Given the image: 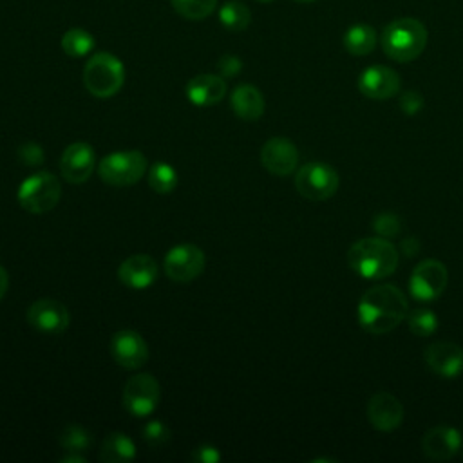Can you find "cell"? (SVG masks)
Returning a JSON list of instances; mask_svg holds the SVG:
<instances>
[{
    "mask_svg": "<svg viewBox=\"0 0 463 463\" xmlns=\"http://www.w3.org/2000/svg\"><path fill=\"white\" fill-rule=\"evenodd\" d=\"M260 163L269 174L284 177L295 172L298 150L288 137H269L260 148Z\"/></svg>",
    "mask_w": 463,
    "mask_h": 463,
    "instance_id": "14",
    "label": "cell"
},
{
    "mask_svg": "<svg viewBox=\"0 0 463 463\" xmlns=\"http://www.w3.org/2000/svg\"><path fill=\"white\" fill-rule=\"evenodd\" d=\"M400 109L407 116H414L423 109V96L416 90H405L400 98Z\"/></svg>",
    "mask_w": 463,
    "mask_h": 463,
    "instance_id": "33",
    "label": "cell"
},
{
    "mask_svg": "<svg viewBox=\"0 0 463 463\" xmlns=\"http://www.w3.org/2000/svg\"><path fill=\"white\" fill-rule=\"evenodd\" d=\"M58 441H60V447L65 450V452H78V454H85L90 450L92 443H94V438L92 434L78 425V423H69L58 436Z\"/></svg>",
    "mask_w": 463,
    "mask_h": 463,
    "instance_id": "26",
    "label": "cell"
},
{
    "mask_svg": "<svg viewBox=\"0 0 463 463\" xmlns=\"http://www.w3.org/2000/svg\"><path fill=\"white\" fill-rule=\"evenodd\" d=\"M427 29L416 18H396L382 33V49L394 61L416 60L427 45Z\"/></svg>",
    "mask_w": 463,
    "mask_h": 463,
    "instance_id": "3",
    "label": "cell"
},
{
    "mask_svg": "<svg viewBox=\"0 0 463 463\" xmlns=\"http://www.w3.org/2000/svg\"><path fill=\"white\" fill-rule=\"evenodd\" d=\"M295 2H300V4H309V2H315V0H295Z\"/></svg>",
    "mask_w": 463,
    "mask_h": 463,
    "instance_id": "38",
    "label": "cell"
},
{
    "mask_svg": "<svg viewBox=\"0 0 463 463\" xmlns=\"http://www.w3.org/2000/svg\"><path fill=\"white\" fill-rule=\"evenodd\" d=\"M141 438L148 447L157 449L170 441V429L161 420H148L141 429Z\"/></svg>",
    "mask_w": 463,
    "mask_h": 463,
    "instance_id": "30",
    "label": "cell"
},
{
    "mask_svg": "<svg viewBox=\"0 0 463 463\" xmlns=\"http://www.w3.org/2000/svg\"><path fill=\"white\" fill-rule=\"evenodd\" d=\"M344 47L353 56H365L376 47V31L369 24H354L344 34Z\"/></svg>",
    "mask_w": 463,
    "mask_h": 463,
    "instance_id": "23",
    "label": "cell"
},
{
    "mask_svg": "<svg viewBox=\"0 0 463 463\" xmlns=\"http://www.w3.org/2000/svg\"><path fill=\"white\" fill-rule=\"evenodd\" d=\"M125 83L123 61L112 52H94L83 67V85L96 98H110Z\"/></svg>",
    "mask_w": 463,
    "mask_h": 463,
    "instance_id": "4",
    "label": "cell"
},
{
    "mask_svg": "<svg viewBox=\"0 0 463 463\" xmlns=\"http://www.w3.org/2000/svg\"><path fill=\"white\" fill-rule=\"evenodd\" d=\"M398 250L383 237H367L351 244L347 264L364 279H385L398 268Z\"/></svg>",
    "mask_w": 463,
    "mask_h": 463,
    "instance_id": "2",
    "label": "cell"
},
{
    "mask_svg": "<svg viewBox=\"0 0 463 463\" xmlns=\"http://www.w3.org/2000/svg\"><path fill=\"white\" fill-rule=\"evenodd\" d=\"M159 398H161L159 382L152 374L141 373L127 380L121 394V403L130 416L148 418L157 409Z\"/></svg>",
    "mask_w": 463,
    "mask_h": 463,
    "instance_id": "8",
    "label": "cell"
},
{
    "mask_svg": "<svg viewBox=\"0 0 463 463\" xmlns=\"http://www.w3.org/2000/svg\"><path fill=\"white\" fill-rule=\"evenodd\" d=\"M358 322L371 335H385L396 329L407 315V298L392 284L369 288L358 302Z\"/></svg>",
    "mask_w": 463,
    "mask_h": 463,
    "instance_id": "1",
    "label": "cell"
},
{
    "mask_svg": "<svg viewBox=\"0 0 463 463\" xmlns=\"http://www.w3.org/2000/svg\"><path fill=\"white\" fill-rule=\"evenodd\" d=\"M217 69H219L222 78H233V76H237L241 72L242 61L237 56H233V54H224V56L219 58Z\"/></svg>",
    "mask_w": 463,
    "mask_h": 463,
    "instance_id": "34",
    "label": "cell"
},
{
    "mask_svg": "<svg viewBox=\"0 0 463 463\" xmlns=\"http://www.w3.org/2000/svg\"><path fill=\"white\" fill-rule=\"evenodd\" d=\"M109 349L114 362L128 371L143 367L148 360V345L145 338L132 329L116 331L110 338Z\"/></svg>",
    "mask_w": 463,
    "mask_h": 463,
    "instance_id": "12",
    "label": "cell"
},
{
    "mask_svg": "<svg viewBox=\"0 0 463 463\" xmlns=\"http://www.w3.org/2000/svg\"><path fill=\"white\" fill-rule=\"evenodd\" d=\"M29 326L42 335H60L69 327V309L54 298L34 300L27 309Z\"/></svg>",
    "mask_w": 463,
    "mask_h": 463,
    "instance_id": "11",
    "label": "cell"
},
{
    "mask_svg": "<svg viewBox=\"0 0 463 463\" xmlns=\"http://www.w3.org/2000/svg\"><path fill=\"white\" fill-rule=\"evenodd\" d=\"M157 264L150 255L136 253L127 257L118 268V279L128 289H146L157 279Z\"/></svg>",
    "mask_w": 463,
    "mask_h": 463,
    "instance_id": "18",
    "label": "cell"
},
{
    "mask_svg": "<svg viewBox=\"0 0 463 463\" xmlns=\"http://www.w3.org/2000/svg\"><path fill=\"white\" fill-rule=\"evenodd\" d=\"M257 2H260V4H269V2H273V0H257Z\"/></svg>",
    "mask_w": 463,
    "mask_h": 463,
    "instance_id": "39",
    "label": "cell"
},
{
    "mask_svg": "<svg viewBox=\"0 0 463 463\" xmlns=\"http://www.w3.org/2000/svg\"><path fill=\"white\" fill-rule=\"evenodd\" d=\"M96 166V152L85 141L71 143L60 157V174L71 184L85 183Z\"/></svg>",
    "mask_w": 463,
    "mask_h": 463,
    "instance_id": "13",
    "label": "cell"
},
{
    "mask_svg": "<svg viewBox=\"0 0 463 463\" xmlns=\"http://www.w3.org/2000/svg\"><path fill=\"white\" fill-rule=\"evenodd\" d=\"M373 230L378 233V237L389 239V237H396L402 230V221L396 213L391 212H383L374 215L373 219Z\"/></svg>",
    "mask_w": 463,
    "mask_h": 463,
    "instance_id": "31",
    "label": "cell"
},
{
    "mask_svg": "<svg viewBox=\"0 0 463 463\" xmlns=\"http://www.w3.org/2000/svg\"><path fill=\"white\" fill-rule=\"evenodd\" d=\"M61 463H85L87 458L83 454H78V452H67L65 456L60 458Z\"/></svg>",
    "mask_w": 463,
    "mask_h": 463,
    "instance_id": "36",
    "label": "cell"
},
{
    "mask_svg": "<svg viewBox=\"0 0 463 463\" xmlns=\"http://www.w3.org/2000/svg\"><path fill=\"white\" fill-rule=\"evenodd\" d=\"M449 284V271L443 262L436 259H425L416 264L411 273L409 289L416 300L429 302L438 298Z\"/></svg>",
    "mask_w": 463,
    "mask_h": 463,
    "instance_id": "10",
    "label": "cell"
},
{
    "mask_svg": "<svg viewBox=\"0 0 463 463\" xmlns=\"http://www.w3.org/2000/svg\"><path fill=\"white\" fill-rule=\"evenodd\" d=\"M400 76L394 69L385 65H371L358 76V90L371 99H389L400 90Z\"/></svg>",
    "mask_w": 463,
    "mask_h": 463,
    "instance_id": "15",
    "label": "cell"
},
{
    "mask_svg": "<svg viewBox=\"0 0 463 463\" xmlns=\"http://www.w3.org/2000/svg\"><path fill=\"white\" fill-rule=\"evenodd\" d=\"M137 450L132 441L125 432H112L109 434L99 450V459L107 463H128L136 458Z\"/></svg>",
    "mask_w": 463,
    "mask_h": 463,
    "instance_id": "22",
    "label": "cell"
},
{
    "mask_svg": "<svg viewBox=\"0 0 463 463\" xmlns=\"http://www.w3.org/2000/svg\"><path fill=\"white\" fill-rule=\"evenodd\" d=\"M338 172L322 161H311L295 174V188L307 201H326L338 190Z\"/></svg>",
    "mask_w": 463,
    "mask_h": 463,
    "instance_id": "7",
    "label": "cell"
},
{
    "mask_svg": "<svg viewBox=\"0 0 463 463\" xmlns=\"http://www.w3.org/2000/svg\"><path fill=\"white\" fill-rule=\"evenodd\" d=\"M206 259L204 251L190 242L175 244L165 253L163 268L170 280L174 282H192L204 269Z\"/></svg>",
    "mask_w": 463,
    "mask_h": 463,
    "instance_id": "9",
    "label": "cell"
},
{
    "mask_svg": "<svg viewBox=\"0 0 463 463\" xmlns=\"http://www.w3.org/2000/svg\"><path fill=\"white\" fill-rule=\"evenodd\" d=\"M148 184L157 194H172L179 184L177 172L172 165L157 161L148 170Z\"/></svg>",
    "mask_w": 463,
    "mask_h": 463,
    "instance_id": "27",
    "label": "cell"
},
{
    "mask_svg": "<svg viewBox=\"0 0 463 463\" xmlns=\"http://www.w3.org/2000/svg\"><path fill=\"white\" fill-rule=\"evenodd\" d=\"M219 22L228 31H244L251 22V11L244 2L228 0L219 7Z\"/></svg>",
    "mask_w": 463,
    "mask_h": 463,
    "instance_id": "24",
    "label": "cell"
},
{
    "mask_svg": "<svg viewBox=\"0 0 463 463\" xmlns=\"http://www.w3.org/2000/svg\"><path fill=\"white\" fill-rule=\"evenodd\" d=\"M407 326L416 336H430L438 329V317L427 307H416L407 315Z\"/></svg>",
    "mask_w": 463,
    "mask_h": 463,
    "instance_id": "29",
    "label": "cell"
},
{
    "mask_svg": "<svg viewBox=\"0 0 463 463\" xmlns=\"http://www.w3.org/2000/svg\"><path fill=\"white\" fill-rule=\"evenodd\" d=\"M7 288H9V275H7V269L0 264V300L4 298Z\"/></svg>",
    "mask_w": 463,
    "mask_h": 463,
    "instance_id": "37",
    "label": "cell"
},
{
    "mask_svg": "<svg viewBox=\"0 0 463 463\" xmlns=\"http://www.w3.org/2000/svg\"><path fill=\"white\" fill-rule=\"evenodd\" d=\"M18 154V159L20 163L27 165V166H38L43 163L45 159V154H43V148L40 146V143H34V141H27V143H22L16 150Z\"/></svg>",
    "mask_w": 463,
    "mask_h": 463,
    "instance_id": "32",
    "label": "cell"
},
{
    "mask_svg": "<svg viewBox=\"0 0 463 463\" xmlns=\"http://www.w3.org/2000/svg\"><path fill=\"white\" fill-rule=\"evenodd\" d=\"M60 45L67 56L83 58V56L90 54V51L96 45V40L89 31H85L81 27H72L63 33Z\"/></svg>",
    "mask_w": 463,
    "mask_h": 463,
    "instance_id": "25",
    "label": "cell"
},
{
    "mask_svg": "<svg viewBox=\"0 0 463 463\" xmlns=\"http://www.w3.org/2000/svg\"><path fill=\"white\" fill-rule=\"evenodd\" d=\"M230 105L232 110L237 118L244 121H257L264 114V96L262 92L250 83H242L233 89L230 96Z\"/></svg>",
    "mask_w": 463,
    "mask_h": 463,
    "instance_id": "21",
    "label": "cell"
},
{
    "mask_svg": "<svg viewBox=\"0 0 463 463\" xmlns=\"http://www.w3.org/2000/svg\"><path fill=\"white\" fill-rule=\"evenodd\" d=\"M61 197L60 179L51 172H36L25 177L16 192L18 204L29 213H47L51 212Z\"/></svg>",
    "mask_w": 463,
    "mask_h": 463,
    "instance_id": "5",
    "label": "cell"
},
{
    "mask_svg": "<svg viewBox=\"0 0 463 463\" xmlns=\"http://www.w3.org/2000/svg\"><path fill=\"white\" fill-rule=\"evenodd\" d=\"M170 4L177 14L194 22L204 20L217 7V0H170Z\"/></svg>",
    "mask_w": 463,
    "mask_h": 463,
    "instance_id": "28",
    "label": "cell"
},
{
    "mask_svg": "<svg viewBox=\"0 0 463 463\" xmlns=\"http://www.w3.org/2000/svg\"><path fill=\"white\" fill-rule=\"evenodd\" d=\"M367 418L376 430H394L403 421V405L394 394L380 391L367 402Z\"/></svg>",
    "mask_w": 463,
    "mask_h": 463,
    "instance_id": "17",
    "label": "cell"
},
{
    "mask_svg": "<svg viewBox=\"0 0 463 463\" xmlns=\"http://www.w3.org/2000/svg\"><path fill=\"white\" fill-rule=\"evenodd\" d=\"M221 452L217 447L210 445V443H203L199 445L194 452H192V459L199 461V463H219L221 461Z\"/></svg>",
    "mask_w": 463,
    "mask_h": 463,
    "instance_id": "35",
    "label": "cell"
},
{
    "mask_svg": "<svg viewBox=\"0 0 463 463\" xmlns=\"http://www.w3.org/2000/svg\"><path fill=\"white\" fill-rule=\"evenodd\" d=\"M146 157L139 150H118L107 154L98 165V175L103 183L125 188L136 184L146 172Z\"/></svg>",
    "mask_w": 463,
    "mask_h": 463,
    "instance_id": "6",
    "label": "cell"
},
{
    "mask_svg": "<svg viewBox=\"0 0 463 463\" xmlns=\"http://www.w3.org/2000/svg\"><path fill=\"white\" fill-rule=\"evenodd\" d=\"M186 99L195 107L217 105L226 94V81L217 74H197L184 87Z\"/></svg>",
    "mask_w": 463,
    "mask_h": 463,
    "instance_id": "20",
    "label": "cell"
},
{
    "mask_svg": "<svg viewBox=\"0 0 463 463\" xmlns=\"http://www.w3.org/2000/svg\"><path fill=\"white\" fill-rule=\"evenodd\" d=\"M461 447V434L449 425L429 429L421 438V452L432 461H447L458 454Z\"/></svg>",
    "mask_w": 463,
    "mask_h": 463,
    "instance_id": "19",
    "label": "cell"
},
{
    "mask_svg": "<svg viewBox=\"0 0 463 463\" xmlns=\"http://www.w3.org/2000/svg\"><path fill=\"white\" fill-rule=\"evenodd\" d=\"M427 367L441 378H456L463 373V349L454 342H434L423 353Z\"/></svg>",
    "mask_w": 463,
    "mask_h": 463,
    "instance_id": "16",
    "label": "cell"
}]
</instances>
